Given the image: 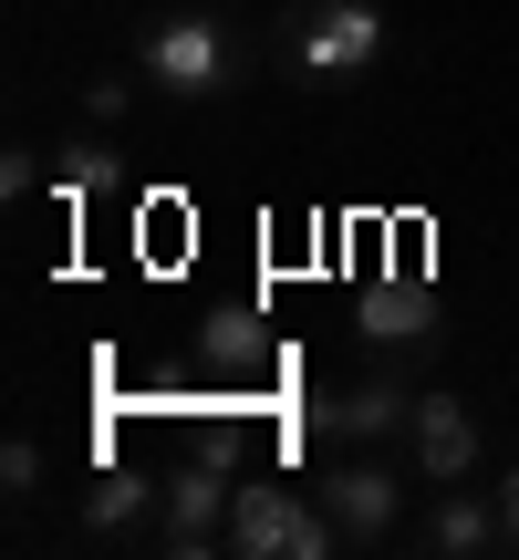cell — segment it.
Masks as SVG:
<instances>
[{
  "label": "cell",
  "instance_id": "6da1fadb",
  "mask_svg": "<svg viewBox=\"0 0 519 560\" xmlns=\"http://www.w3.org/2000/svg\"><path fill=\"white\" fill-rule=\"evenodd\" d=\"M136 62H146V83H157V94H177V104H208V94H229V83H240V42H229L219 11H166L157 32L136 42Z\"/></svg>",
  "mask_w": 519,
  "mask_h": 560
},
{
  "label": "cell",
  "instance_id": "7a4b0ae2",
  "mask_svg": "<svg viewBox=\"0 0 519 560\" xmlns=\"http://www.w3.org/2000/svg\"><path fill=\"white\" fill-rule=\"evenodd\" d=\"M280 52H291V73H312V83H364L384 62V11L374 0H301L291 32H280Z\"/></svg>",
  "mask_w": 519,
  "mask_h": 560
},
{
  "label": "cell",
  "instance_id": "3957f363",
  "mask_svg": "<svg viewBox=\"0 0 519 560\" xmlns=\"http://www.w3.org/2000/svg\"><path fill=\"white\" fill-rule=\"evenodd\" d=\"M229 550H240V560H333L343 529H333V509H322V499H291L280 478H240Z\"/></svg>",
  "mask_w": 519,
  "mask_h": 560
},
{
  "label": "cell",
  "instance_id": "277c9868",
  "mask_svg": "<svg viewBox=\"0 0 519 560\" xmlns=\"http://www.w3.org/2000/svg\"><path fill=\"white\" fill-rule=\"evenodd\" d=\"M437 280H426V270H374V280H364V291H354V332L364 342H374V353H437Z\"/></svg>",
  "mask_w": 519,
  "mask_h": 560
},
{
  "label": "cell",
  "instance_id": "5b68a950",
  "mask_svg": "<svg viewBox=\"0 0 519 560\" xmlns=\"http://www.w3.org/2000/svg\"><path fill=\"white\" fill-rule=\"evenodd\" d=\"M157 488H166V499H157V529H166V550H187V560H198V550H219V540H229L240 478H229L219 457H177Z\"/></svg>",
  "mask_w": 519,
  "mask_h": 560
},
{
  "label": "cell",
  "instance_id": "8992f818",
  "mask_svg": "<svg viewBox=\"0 0 519 560\" xmlns=\"http://www.w3.org/2000/svg\"><path fill=\"white\" fill-rule=\"evenodd\" d=\"M312 436H343V446H374V436H405L416 425V384H395V374H364L354 395H301L291 405Z\"/></svg>",
  "mask_w": 519,
  "mask_h": 560
},
{
  "label": "cell",
  "instance_id": "52a82bcc",
  "mask_svg": "<svg viewBox=\"0 0 519 560\" xmlns=\"http://www.w3.org/2000/svg\"><path fill=\"white\" fill-rule=\"evenodd\" d=\"M405 446H416V467L437 488H458L468 467H478V416H468L458 395H416V425H405Z\"/></svg>",
  "mask_w": 519,
  "mask_h": 560
},
{
  "label": "cell",
  "instance_id": "ba28073f",
  "mask_svg": "<svg viewBox=\"0 0 519 560\" xmlns=\"http://www.w3.org/2000/svg\"><path fill=\"white\" fill-rule=\"evenodd\" d=\"M312 499L333 509V529H343V540H384V529H395V509H405V499H395V478H384L374 457H354V467H333V478H322Z\"/></svg>",
  "mask_w": 519,
  "mask_h": 560
},
{
  "label": "cell",
  "instance_id": "9c48e42d",
  "mask_svg": "<svg viewBox=\"0 0 519 560\" xmlns=\"http://www.w3.org/2000/svg\"><path fill=\"white\" fill-rule=\"evenodd\" d=\"M509 529H499V499H468V488H447L437 509H426V550H447V560H478V550H499Z\"/></svg>",
  "mask_w": 519,
  "mask_h": 560
},
{
  "label": "cell",
  "instance_id": "30bf717a",
  "mask_svg": "<svg viewBox=\"0 0 519 560\" xmlns=\"http://www.w3.org/2000/svg\"><path fill=\"white\" fill-rule=\"evenodd\" d=\"M115 177H125V156H115L104 136H62V145H53V198L94 208V198H115Z\"/></svg>",
  "mask_w": 519,
  "mask_h": 560
},
{
  "label": "cell",
  "instance_id": "8fae6325",
  "mask_svg": "<svg viewBox=\"0 0 519 560\" xmlns=\"http://www.w3.org/2000/svg\"><path fill=\"white\" fill-rule=\"evenodd\" d=\"M166 488H146V478H94V499H83V529H125V520H146V509H157Z\"/></svg>",
  "mask_w": 519,
  "mask_h": 560
},
{
  "label": "cell",
  "instance_id": "7c38bea8",
  "mask_svg": "<svg viewBox=\"0 0 519 560\" xmlns=\"http://www.w3.org/2000/svg\"><path fill=\"white\" fill-rule=\"evenodd\" d=\"M187 457H219V467H240V405H229V416H198V425H187Z\"/></svg>",
  "mask_w": 519,
  "mask_h": 560
},
{
  "label": "cell",
  "instance_id": "4fadbf2b",
  "mask_svg": "<svg viewBox=\"0 0 519 560\" xmlns=\"http://www.w3.org/2000/svg\"><path fill=\"white\" fill-rule=\"evenodd\" d=\"M0 488H11V499H42V446H32V436L0 446Z\"/></svg>",
  "mask_w": 519,
  "mask_h": 560
},
{
  "label": "cell",
  "instance_id": "5bb4252c",
  "mask_svg": "<svg viewBox=\"0 0 519 560\" xmlns=\"http://www.w3.org/2000/svg\"><path fill=\"white\" fill-rule=\"evenodd\" d=\"M125 104H136V83H125V73H94V83H83V115H94V125H115Z\"/></svg>",
  "mask_w": 519,
  "mask_h": 560
},
{
  "label": "cell",
  "instance_id": "9a60e30c",
  "mask_svg": "<svg viewBox=\"0 0 519 560\" xmlns=\"http://www.w3.org/2000/svg\"><path fill=\"white\" fill-rule=\"evenodd\" d=\"M488 499H499V529H509V550H519V467H509L499 488H488Z\"/></svg>",
  "mask_w": 519,
  "mask_h": 560
}]
</instances>
